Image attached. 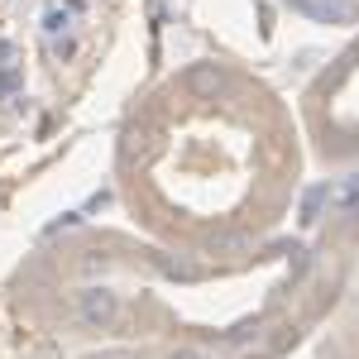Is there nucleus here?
I'll return each instance as SVG.
<instances>
[{
    "label": "nucleus",
    "instance_id": "nucleus-1",
    "mask_svg": "<svg viewBox=\"0 0 359 359\" xmlns=\"http://www.w3.org/2000/svg\"><path fill=\"white\" fill-rule=\"evenodd\" d=\"M82 311H86V321H111L115 302L106 297V292H91V297H82Z\"/></svg>",
    "mask_w": 359,
    "mask_h": 359
},
{
    "label": "nucleus",
    "instance_id": "nucleus-2",
    "mask_svg": "<svg viewBox=\"0 0 359 359\" xmlns=\"http://www.w3.org/2000/svg\"><path fill=\"white\" fill-rule=\"evenodd\" d=\"M172 359H201V355H192V350H187V355H172Z\"/></svg>",
    "mask_w": 359,
    "mask_h": 359
}]
</instances>
